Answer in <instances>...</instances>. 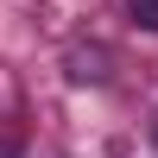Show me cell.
<instances>
[{
    "label": "cell",
    "mask_w": 158,
    "mask_h": 158,
    "mask_svg": "<svg viewBox=\"0 0 158 158\" xmlns=\"http://www.w3.org/2000/svg\"><path fill=\"white\" fill-rule=\"evenodd\" d=\"M133 19L139 25H158V0H133Z\"/></svg>",
    "instance_id": "1"
}]
</instances>
